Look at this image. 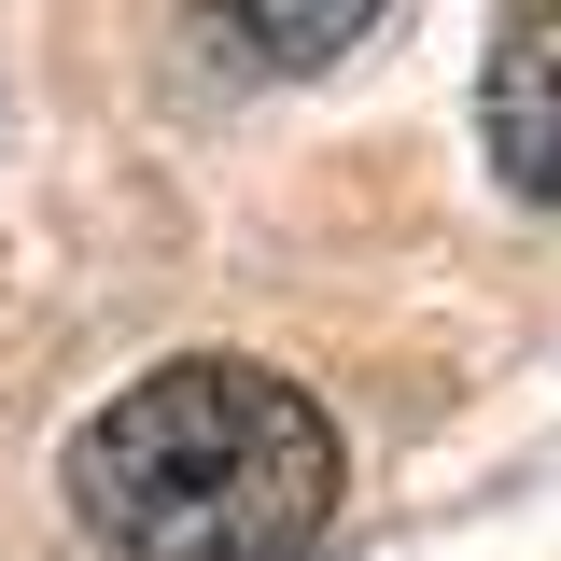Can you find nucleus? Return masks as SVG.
Segmentation results:
<instances>
[{
    "label": "nucleus",
    "mask_w": 561,
    "mask_h": 561,
    "mask_svg": "<svg viewBox=\"0 0 561 561\" xmlns=\"http://www.w3.org/2000/svg\"><path fill=\"white\" fill-rule=\"evenodd\" d=\"M57 491L113 561H295L337 519V421L253 351H169L70 435Z\"/></svg>",
    "instance_id": "nucleus-1"
},
{
    "label": "nucleus",
    "mask_w": 561,
    "mask_h": 561,
    "mask_svg": "<svg viewBox=\"0 0 561 561\" xmlns=\"http://www.w3.org/2000/svg\"><path fill=\"white\" fill-rule=\"evenodd\" d=\"M379 14H393V0H197V28L225 57H253V70H323V57H351Z\"/></svg>",
    "instance_id": "nucleus-3"
},
{
    "label": "nucleus",
    "mask_w": 561,
    "mask_h": 561,
    "mask_svg": "<svg viewBox=\"0 0 561 561\" xmlns=\"http://www.w3.org/2000/svg\"><path fill=\"white\" fill-rule=\"evenodd\" d=\"M491 169L519 210H561V0H505L491 28V84H478Z\"/></svg>",
    "instance_id": "nucleus-2"
}]
</instances>
